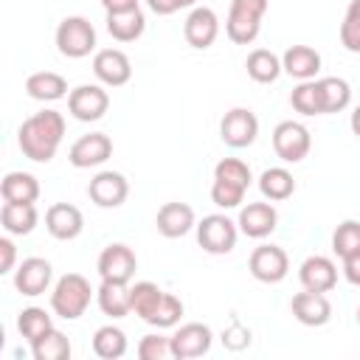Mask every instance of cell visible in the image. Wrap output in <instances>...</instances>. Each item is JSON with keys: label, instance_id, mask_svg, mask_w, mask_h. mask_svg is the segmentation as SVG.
I'll return each mask as SVG.
<instances>
[{"label": "cell", "instance_id": "6da1fadb", "mask_svg": "<svg viewBox=\"0 0 360 360\" xmlns=\"http://www.w3.org/2000/svg\"><path fill=\"white\" fill-rule=\"evenodd\" d=\"M65 138V115L59 110H39L28 115L17 129L20 152L34 163H48L56 158Z\"/></svg>", "mask_w": 360, "mask_h": 360}, {"label": "cell", "instance_id": "7a4b0ae2", "mask_svg": "<svg viewBox=\"0 0 360 360\" xmlns=\"http://www.w3.org/2000/svg\"><path fill=\"white\" fill-rule=\"evenodd\" d=\"M93 295H96V290L90 287V281L82 273H65L56 278V284L51 290V309L62 321H76L87 312Z\"/></svg>", "mask_w": 360, "mask_h": 360}, {"label": "cell", "instance_id": "3957f363", "mask_svg": "<svg viewBox=\"0 0 360 360\" xmlns=\"http://www.w3.org/2000/svg\"><path fill=\"white\" fill-rule=\"evenodd\" d=\"M267 14V0H231L225 17V34L233 45H250L262 31V17Z\"/></svg>", "mask_w": 360, "mask_h": 360}, {"label": "cell", "instance_id": "277c9868", "mask_svg": "<svg viewBox=\"0 0 360 360\" xmlns=\"http://www.w3.org/2000/svg\"><path fill=\"white\" fill-rule=\"evenodd\" d=\"M53 39H56L59 53L68 56V59H84V56H90V53L96 51V28H93V22H90L87 17H82V14L65 17V20L56 25Z\"/></svg>", "mask_w": 360, "mask_h": 360}, {"label": "cell", "instance_id": "5b68a950", "mask_svg": "<svg viewBox=\"0 0 360 360\" xmlns=\"http://www.w3.org/2000/svg\"><path fill=\"white\" fill-rule=\"evenodd\" d=\"M239 225L225 214H208L197 222V242L211 256H225L236 248Z\"/></svg>", "mask_w": 360, "mask_h": 360}, {"label": "cell", "instance_id": "8992f818", "mask_svg": "<svg viewBox=\"0 0 360 360\" xmlns=\"http://www.w3.org/2000/svg\"><path fill=\"white\" fill-rule=\"evenodd\" d=\"M312 149V135L301 121H281L273 129V152L284 163H301Z\"/></svg>", "mask_w": 360, "mask_h": 360}, {"label": "cell", "instance_id": "52a82bcc", "mask_svg": "<svg viewBox=\"0 0 360 360\" xmlns=\"http://www.w3.org/2000/svg\"><path fill=\"white\" fill-rule=\"evenodd\" d=\"M248 270L262 284H278L290 273V256L278 245H259L248 259Z\"/></svg>", "mask_w": 360, "mask_h": 360}, {"label": "cell", "instance_id": "ba28073f", "mask_svg": "<svg viewBox=\"0 0 360 360\" xmlns=\"http://www.w3.org/2000/svg\"><path fill=\"white\" fill-rule=\"evenodd\" d=\"M259 135V118L250 107H233L219 121V138L231 149H245Z\"/></svg>", "mask_w": 360, "mask_h": 360}, {"label": "cell", "instance_id": "9c48e42d", "mask_svg": "<svg viewBox=\"0 0 360 360\" xmlns=\"http://www.w3.org/2000/svg\"><path fill=\"white\" fill-rule=\"evenodd\" d=\"M96 270L104 281H124L129 284L135 270H138V259H135V250L124 242H110L98 259H96Z\"/></svg>", "mask_w": 360, "mask_h": 360}, {"label": "cell", "instance_id": "30bf717a", "mask_svg": "<svg viewBox=\"0 0 360 360\" xmlns=\"http://www.w3.org/2000/svg\"><path fill=\"white\" fill-rule=\"evenodd\" d=\"M110 110V93L101 84H79L68 93V112L76 121H98Z\"/></svg>", "mask_w": 360, "mask_h": 360}, {"label": "cell", "instance_id": "8fae6325", "mask_svg": "<svg viewBox=\"0 0 360 360\" xmlns=\"http://www.w3.org/2000/svg\"><path fill=\"white\" fill-rule=\"evenodd\" d=\"M169 340H172V357H177V360H191V357H202V354L211 352L214 332H211L208 323L188 321V323L177 326Z\"/></svg>", "mask_w": 360, "mask_h": 360}, {"label": "cell", "instance_id": "7c38bea8", "mask_svg": "<svg viewBox=\"0 0 360 360\" xmlns=\"http://www.w3.org/2000/svg\"><path fill=\"white\" fill-rule=\"evenodd\" d=\"M112 158V138L104 135V132H90V135H82L70 143L68 149V160L76 166V169H96L101 163H107Z\"/></svg>", "mask_w": 360, "mask_h": 360}, {"label": "cell", "instance_id": "4fadbf2b", "mask_svg": "<svg viewBox=\"0 0 360 360\" xmlns=\"http://www.w3.org/2000/svg\"><path fill=\"white\" fill-rule=\"evenodd\" d=\"M127 194H129L127 177L121 172H112V169H104V172L93 174L90 183H87V197L98 208H118V205H124Z\"/></svg>", "mask_w": 360, "mask_h": 360}, {"label": "cell", "instance_id": "5bb4252c", "mask_svg": "<svg viewBox=\"0 0 360 360\" xmlns=\"http://www.w3.org/2000/svg\"><path fill=\"white\" fill-rule=\"evenodd\" d=\"M51 281H53V267L42 256H28L14 270V287H17L20 295H28V298H37V295L48 292Z\"/></svg>", "mask_w": 360, "mask_h": 360}, {"label": "cell", "instance_id": "9a60e30c", "mask_svg": "<svg viewBox=\"0 0 360 360\" xmlns=\"http://www.w3.org/2000/svg\"><path fill=\"white\" fill-rule=\"evenodd\" d=\"M183 37L197 51L211 48L217 42V37H219V17H217V11L208 8V6H194L188 11L186 22H183Z\"/></svg>", "mask_w": 360, "mask_h": 360}, {"label": "cell", "instance_id": "2e32d148", "mask_svg": "<svg viewBox=\"0 0 360 360\" xmlns=\"http://www.w3.org/2000/svg\"><path fill=\"white\" fill-rule=\"evenodd\" d=\"M93 73L104 87H124L132 79V62L118 48H101L93 53Z\"/></svg>", "mask_w": 360, "mask_h": 360}, {"label": "cell", "instance_id": "e0dca14e", "mask_svg": "<svg viewBox=\"0 0 360 360\" xmlns=\"http://www.w3.org/2000/svg\"><path fill=\"white\" fill-rule=\"evenodd\" d=\"M239 233H245L248 239H264L276 231L278 225V211L273 208V202H248L239 208Z\"/></svg>", "mask_w": 360, "mask_h": 360}, {"label": "cell", "instance_id": "ac0fdd59", "mask_svg": "<svg viewBox=\"0 0 360 360\" xmlns=\"http://www.w3.org/2000/svg\"><path fill=\"white\" fill-rule=\"evenodd\" d=\"M45 231L59 242H70L84 231V217L70 202H53L45 211Z\"/></svg>", "mask_w": 360, "mask_h": 360}, {"label": "cell", "instance_id": "d6986e66", "mask_svg": "<svg viewBox=\"0 0 360 360\" xmlns=\"http://www.w3.org/2000/svg\"><path fill=\"white\" fill-rule=\"evenodd\" d=\"M298 281L304 290H315V292H329L338 284V264L329 256H307L298 267Z\"/></svg>", "mask_w": 360, "mask_h": 360}, {"label": "cell", "instance_id": "ffe728a7", "mask_svg": "<svg viewBox=\"0 0 360 360\" xmlns=\"http://www.w3.org/2000/svg\"><path fill=\"white\" fill-rule=\"evenodd\" d=\"M155 228H158V233L166 236V239H180V236H186L191 228H197L194 208H191L188 202H163V205L158 208Z\"/></svg>", "mask_w": 360, "mask_h": 360}, {"label": "cell", "instance_id": "44dd1931", "mask_svg": "<svg viewBox=\"0 0 360 360\" xmlns=\"http://www.w3.org/2000/svg\"><path fill=\"white\" fill-rule=\"evenodd\" d=\"M290 309H292L295 321L304 326H323L332 318V304H329L326 292H315V290L295 292L290 301Z\"/></svg>", "mask_w": 360, "mask_h": 360}, {"label": "cell", "instance_id": "7402d4cb", "mask_svg": "<svg viewBox=\"0 0 360 360\" xmlns=\"http://www.w3.org/2000/svg\"><path fill=\"white\" fill-rule=\"evenodd\" d=\"M281 68H284L287 76H292L298 82L315 79L318 70H321V53L309 45H290L281 53Z\"/></svg>", "mask_w": 360, "mask_h": 360}, {"label": "cell", "instance_id": "603a6c76", "mask_svg": "<svg viewBox=\"0 0 360 360\" xmlns=\"http://www.w3.org/2000/svg\"><path fill=\"white\" fill-rule=\"evenodd\" d=\"M0 222L8 236H28L39 222V211L34 202H3Z\"/></svg>", "mask_w": 360, "mask_h": 360}, {"label": "cell", "instance_id": "cb8c5ba5", "mask_svg": "<svg viewBox=\"0 0 360 360\" xmlns=\"http://www.w3.org/2000/svg\"><path fill=\"white\" fill-rule=\"evenodd\" d=\"M25 93L34 101H59L70 90H68V82H65L62 73H56V70H37V73H31L25 79Z\"/></svg>", "mask_w": 360, "mask_h": 360}, {"label": "cell", "instance_id": "d4e9b609", "mask_svg": "<svg viewBox=\"0 0 360 360\" xmlns=\"http://www.w3.org/2000/svg\"><path fill=\"white\" fill-rule=\"evenodd\" d=\"M96 301H98V309L104 315H110L112 321L115 318H127L132 312V304H129V284L124 281H104L98 284L96 290Z\"/></svg>", "mask_w": 360, "mask_h": 360}, {"label": "cell", "instance_id": "484cf974", "mask_svg": "<svg viewBox=\"0 0 360 360\" xmlns=\"http://www.w3.org/2000/svg\"><path fill=\"white\" fill-rule=\"evenodd\" d=\"M3 202H37L39 200V180L31 172H8L0 180Z\"/></svg>", "mask_w": 360, "mask_h": 360}, {"label": "cell", "instance_id": "4316f807", "mask_svg": "<svg viewBox=\"0 0 360 360\" xmlns=\"http://www.w3.org/2000/svg\"><path fill=\"white\" fill-rule=\"evenodd\" d=\"M143 31H146V17H143L141 8L107 14V34L115 42H135V39L143 37Z\"/></svg>", "mask_w": 360, "mask_h": 360}, {"label": "cell", "instance_id": "83f0119b", "mask_svg": "<svg viewBox=\"0 0 360 360\" xmlns=\"http://www.w3.org/2000/svg\"><path fill=\"white\" fill-rule=\"evenodd\" d=\"M259 191L264 200L270 202H281V200H290L295 194V180H292V172L284 169V166H270L259 174Z\"/></svg>", "mask_w": 360, "mask_h": 360}, {"label": "cell", "instance_id": "f1b7e54d", "mask_svg": "<svg viewBox=\"0 0 360 360\" xmlns=\"http://www.w3.org/2000/svg\"><path fill=\"white\" fill-rule=\"evenodd\" d=\"M245 70H248V76H250L253 82H259V84H273V82L284 73L281 56H276V53L267 51V48H253V51L248 53V59H245Z\"/></svg>", "mask_w": 360, "mask_h": 360}, {"label": "cell", "instance_id": "f546056e", "mask_svg": "<svg viewBox=\"0 0 360 360\" xmlns=\"http://www.w3.org/2000/svg\"><path fill=\"white\" fill-rule=\"evenodd\" d=\"M127 335L124 329L107 323V326H98L93 332V354L101 357V360H118L127 354Z\"/></svg>", "mask_w": 360, "mask_h": 360}, {"label": "cell", "instance_id": "4dcf8cb0", "mask_svg": "<svg viewBox=\"0 0 360 360\" xmlns=\"http://www.w3.org/2000/svg\"><path fill=\"white\" fill-rule=\"evenodd\" d=\"M51 312H53V309H51ZM51 312H45L42 307H25V309H20V315H17V332L28 340V346L37 343L39 338H45V335L53 329Z\"/></svg>", "mask_w": 360, "mask_h": 360}, {"label": "cell", "instance_id": "1f68e13d", "mask_svg": "<svg viewBox=\"0 0 360 360\" xmlns=\"http://www.w3.org/2000/svg\"><path fill=\"white\" fill-rule=\"evenodd\" d=\"M163 298V290L155 281H135L129 284V304H132V315H138L141 321H149L158 309Z\"/></svg>", "mask_w": 360, "mask_h": 360}, {"label": "cell", "instance_id": "d6a6232c", "mask_svg": "<svg viewBox=\"0 0 360 360\" xmlns=\"http://www.w3.org/2000/svg\"><path fill=\"white\" fill-rule=\"evenodd\" d=\"M290 104L295 112L301 115H323V96H321V84L318 79H307L298 82L290 93Z\"/></svg>", "mask_w": 360, "mask_h": 360}, {"label": "cell", "instance_id": "836d02e7", "mask_svg": "<svg viewBox=\"0 0 360 360\" xmlns=\"http://www.w3.org/2000/svg\"><path fill=\"white\" fill-rule=\"evenodd\" d=\"M321 96H323V115L326 112H343L352 104V84L340 76H323L318 79Z\"/></svg>", "mask_w": 360, "mask_h": 360}, {"label": "cell", "instance_id": "e575fe53", "mask_svg": "<svg viewBox=\"0 0 360 360\" xmlns=\"http://www.w3.org/2000/svg\"><path fill=\"white\" fill-rule=\"evenodd\" d=\"M70 352H73V349H70L68 335L59 332L56 326H53L45 338H39L37 343H31V354H34V360H68Z\"/></svg>", "mask_w": 360, "mask_h": 360}, {"label": "cell", "instance_id": "d590c367", "mask_svg": "<svg viewBox=\"0 0 360 360\" xmlns=\"http://www.w3.org/2000/svg\"><path fill=\"white\" fill-rule=\"evenodd\" d=\"M332 250L338 259H346L352 253H360V222L343 219L332 233Z\"/></svg>", "mask_w": 360, "mask_h": 360}, {"label": "cell", "instance_id": "8d00e7d4", "mask_svg": "<svg viewBox=\"0 0 360 360\" xmlns=\"http://www.w3.org/2000/svg\"><path fill=\"white\" fill-rule=\"evenodd\" d=\"M214 180H225V183L250 188L253 172H250V166H248L245 160H239V158H222V160L214 166Z\"/></svg>", "mask_w": 360, "mask_h": 360}, {"label": "cell", "instance_id": "74e56055", "mask_svg": "<svg viewBox=\"0 0 360 360\" xmlns=\"http://www.w3.org/2000/svg\"><path fill=\"white\" fill-rule=\"evenodd\" d=\"M338 37H340V45L349 53H360V0H352L346 6V14H343Z\"/></svg>", "mask_w": 360, "mask_h": 360}, {"label": "cell", "instance_id": "f35d334b", "mask_svg": "<svg viewBox=\"0 0 360 360\" xmlns=\"http://www.w3.org/2000/svg\"><path fill=\"white\" fill-rule=\"evenodd\" d=\"M183 312H186L183 301H180L177 295H172V292H163V298H160V304H158L155 315H152L146 323H152V326H158V329H172V326H177V323H180Z\"/></svg>", "mask_w": 360, "mask_h": 360}, {"label": "cell", "instance_id": "ab89813d", "mask_svg": "<svg viewBox=\"0 0 360 360\" xmlns=\"http://www.w3.org/2000/svg\"><path fill=\"white\" fill-rule=\"evenodd\" d=\"M245 191L248 188H242V186H233V183H225V180H214L211 183V202L217 208H222V211L239 208L245 202Z\"/></svg>", "mask_w": 360, "mask_h": 360}, {"label": "cell", "instance_id": "60d3db41", "mask_svg": "<svg viewBox=\"0 0 360 360\" xmlns=\"http://www.w3.org/2000/svg\"><path fill=\"white\" fill-rule=\"evenodd\" d=\"M138 357L141 360H166V357H172V340L163 335H143L138 340Z\"/></svg>", "mask_w": 360, "mask_h": 360}, {"label": "cell", "instance_id": "b9f144b4", "mask_svg": "<svg viewBox=\"0 0 360 360\" xmlns=\"http://www.w3.org/2000/svg\"><path fill=\"white\" fill-rule=\"evenodd\" d=\"M146 6H149V11H155L160 17H169L180 8H194L197 0H146Z\"/></svg>", "mask_w": 360, "mask_h": 360}, {"label": "cell", "instance_id": "7bdbcfd3", "mask_svg": "<svg viewBox=\"0 0 360 360\" xmlns=\"http://www.w3.org/2000/svg\"><path fill=\"white\" fill-rule=\"evenodd\" d=\"M14 262H17V248L8 236L0 239V273H14Z\"/></svg>", "mask_w": 360, "mask_h": 360}, {"label": "cell", "instance_id": "ee69618b", "mask_svg": "<svg viewBox=\"0 0 360 360\" xmlns=\"http://www.w3.org/2000/svg\"><path fill=\"white\" fill-rule=\"evenodd\" d=\"M340 270H343V278L349 281V284H354V287H360V253H352V256H346V259H340Z\"/></svg>", "mask_w": 360, "mask_h": 360}, {"label": "cell", "instance_id": "f6af8a7d", "mask_svg": "<svg viewBox=\"0 0 360 360\" xmlns=\"http://www.w3.org/2000/svg\"><path fill=\"white\" fill-rule=\"evenodd\" d=\"M101 6H104L107 14H118V11L141 8V0H101Z\"/></svg>", "mask_w": 360, "mask_h": 360}, {"label": "cell", "instance_id": "bcb514c9", "mask_svg": "<svg viewBox=\"0 0 360 360\" xmlns=\"http://www.w3.org/2000/svg\"><path fill=\"white\" fill-rule=\"evenodd\" d=\"M349 127H352V132L360 138V104L352 110V115H349Z\"/></svg>", "mask_w": 360, "mask_h": 360}, {"label": "cell", "instance_id": "7dc6e473", "mask_svg": "<svg viewBox=\"0 0 360 360\" xmlns=\"http://www.w3.org/2000/svg\"><path fill=\"white\" fill-rule=\"evenodd\" d=\"M357 323H360V307H357Z\"/></svg>", "mask_w": 360, "mask_h": 360}]
</instances>
